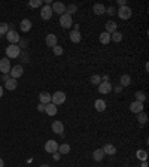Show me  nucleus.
Returning <instances> with one entry per match:
<instances>
[{"label": "nucleus", "instance_id": "f3484780", "mask_svg": "<svg viewBox=\"0 0 149 167\" xmlns=\"http://www.w3.org/2000/svg\"><path fill=\"white\" fill-rule=\"evenodd\" d=\"M102 149H103V152H104V155H115L116 154V148L113 146L112 143H106Z\"/></svg>", "mask_w": 149, "mask_h": 167}, {"label": "nucleus", "instance_id": "39448f33", "mask_svg": "<svg viewBox=\"0 0 149 167\" xmlns=\"http://www.w3.org/2000/svg\"><path fill=\"white\" fill-rule=\"evenodd\" d=\"M57 151H58V143H57V140L49 139V140L45 143V152H48V154H54Z\"/></svg>", "mask_w": 149, "mask_h": 167}, {"label": "nucleus", "instance_id": "dca6fc26", "mask_svg": "<svg viewBox=\"0 0 149 167\" xmlns=\"http://www.w3.org/2000/svg\"><path fill=\"white\" fill-rule=\"evenodd\" d=\"M52 131L57 134H61L64 131V124H63L61 121H54V122H52Z\"/></svg>", "mask_w": 149, "mask_h": 167}, {"label": "nucleus", "instance_id": "5701e85b", "mask_svg": "<svg viewBox=\"0 0 149 167\" xmlns=\"http://www.w3.org/2000/svg\"><path fill=\"white\" fill-rule=\"evenodd\" d=\"M57 106L55 105H52V103H48V105H45V112H46L49 116H54V115H57Z\"/></svg>", "mask_w": 149, "mask_h": 167}, {"label": "nucleus", "instance_id": "a878e982", "mask_svg": "<svg viewBox=\"0 0 149 167\" xmlns=\"http://www.w3.org/2000/svg\"><path fill=\"white\" fill-rule=\"evenodd\" d=\"M99 40H100L102 45H108L109 42H110V34H109L108 32H102L100 36H99Z\"/></svg>", "mask_w": 149, "mask_h": 167}, {"label": "nucleus", "instance_id": "c9c22d12", "mask_svg": "<svg viewBox=\"0 0 149 167\" xmlns=\"http://www.w3.org/2000/svg\"><path fill=\"white\" fill-rule=\"evenodd\" d=\"M52 52H54V55H63V52H64V49L60 47V45H57V47L52 48Z\"/></svg>", "mask_w": 149, "mask_h": 167}, {"label": "nucleus", "instance_id": "9b49d317", "mask_svg": "<svg viewBox=\"0 0 149 167\" xmlns=\"http://www.w3.org/2000/svg\"><path fill=\"white\" fill-rule=\"evenodd\" d=\"M58 39H57V36H55L54 33H49L48 36H45V43H46V47H49V48H54V47H57L58 43Z\"/></svg>", "mask_w": 149, "mask_h": 167}, {"label": "nucleus", "instance_id": "cd10ccee", "mask_svg": "<svg viewBox=\"0 0 149 167\" xmlns=\"http://www.w3.org/2000/svg\"><path fill=\"white\" fill-rule=\"evenodd\" d=\"M110 40H112V42H115V43H118V42H121V40H122V33H121V32H118V30H116L115 33H112V34H110Z\"/></svg>", "mask_w": 149, "mask_h": 167}, {"label": "nucleus", "instance_id": "f03ea898", "mask_svg": "<svg viewBox=\"0 0 149 167\" xmlns=\"http://www.w3.org/2000/svg\"><path fill=\"white\" fill-rule=\"evenodd\" d=\"M21 54V47L18 45H9L6 48V58H17Z\"/></svg>", "mask_w": 149, "mask_h": 167}, {"label": "nucleus", "instance_id": "9d476101", "mask_svg": "<svg viewBox=\"0 0 149 167\" xmlns=\"http://www.w3.org/2000/svg\"><path fill=\"white\" fill-rule=\"evenodd\" d=\"M51 9H52V12H57L58 15H63V13H66V5L64 3H61V2H55L51 5Z\"/></svg>", "mask_w": 149, "mask_h": 167}, {"label": "nucleus", "instance_id": "7c9ffc66", "mask_svg": "<svg viewBox=\"0 0 149 167\" xmlns=\"http://www.w3.org/2000/svg\"><path fill=\"white\" fill-rule=\"evenodd\" d=\"M136 120H137L139 124H146V121H148V115L145 114V111H143V112H140V114H137V118H136Z\"/></svg>", "mask_w": 149, "mask_h": 167}, {"label": "nucleus", "instance_id": "4c0bfd02", "mask_svg": "<svg viewBox=\"0 0 149 167\" xmlns=\"http://www.w3.org/2000/svg\"><path fill=\"white\" fill-rule=\"evenodd\" d=\"M52 158H54V161H60L61 160V154L57 151V152H54V154H52Z\"/></svg>", "mask_w": 149, "mask_h": 167}, {"label": "nucleus", "instance_id": "2eb2a0df", "mask_svg": "<svg viewBox=\"0 0 149 167\" xmlns=\"http://www.w3.org/2000/svg\"><path fill=\"white\" fill-rule=\"evenodd\" d=\"M17 87H18V82H17V79L9 78V79L5 82V88H6L7 91H14V90H17Z\"/></svg>", "mask_w": 149, "mask_h": 167}, {"label": "nucleus", "instance_id": "b1692460", "mask_svg": "<svg viewBox=\"0 0 149 167\" xmlns=\"http://www.w3.org/2000/svg\"><path fill=\"white\" fill-rule=\"evenodd\" d=\"M103 158H104V152H103L102 148H99V149L93 151V160L94 161H102Z\"/></svg>", "mask_w": 149, "mask_h": 167}, {"label": "nucleus", "instance_id": "e433bc0d", "mask_svg": "<svg viewBox=\"0 0 149 167\" xmlns=\"http://www.w3.org/2000/svg\"><path fill=\"white\" fill-rule=\"evenodd\" d=\"M104 13H108V15H110V17H112V15H115L116 13V9L113 6H109V7H106V12Z\"/></svg>", "mask_w": 149, "mask_h": 167}, {"label": "nucleus", "instance_id": "de8ad7c7", "mask_svg": "<svg viewBox=\"0 0 149 167\" xmlns=\"http://www.w3.org/2000/svg\"><path fill=\"white\" fill-rule=\"evenodd\" d=\"M142 167H148V163H146V161H143V163H142Z\"/></svg>", "mask_w": 149, "mask_h": 167}, {"label": "nucleus", "instance_id": "79ce46f5", "mask_svg": "<svg viewBox=\"0 0 149 167\" xmlns=\"http://www.w3.org/2000/svg\"><path fill=\"white\" fill-rule=\"evenodd\" d=\"M121 91H122V87L121 85H118V87L115 88V93H121Z\"/></svg>", "mask_w": 149, "mask_h": 167}, {"label": "nucleus", "instance_id": "a211bd4d", "mask_svg": "<svg viewBox=\"0 0 149 167\" xmlns=\"http://www.w3.org/2000/svg\"><path fill=\"white\" fill-rule=\"evenodd\" d=\"M94 107L97 112H104V109H106V101L103 100V99H97L94 101Z\"/></svg>", "mask_w": 149, "mask_h": 167}, {"label": "nucleus", "instance_id": "72a5a7b5", "mask_svg": "<svg viewBox=\"0 0 149 167\" xmlns=\"http://www.w3.org/2000/svg\"><path fill=\"white\" fill-rule=\"evenodd\" d=\"M78 12V6L76 5H69L67 7H66V13H69V15H73V13Z\"/></svg>", "mask_w": 149, "mask_h": 167}, {"label": "nucleus", "instance_id": "4468645a", "mask_svg": "<svg viewBox=\"0 0 149 167\" xmlns=\"http://www.w3.org/2000/svg\"><path fill=\"white\" fill-rule=\"evenodd\" d=\"M20 27H21V32H22V33H27V32H30V28H31V21L28 20V18H24V20L20 22Z\"/></svg>", "mask_w": 149, "mask_h": 167}, {"label": "nucleus", "instance_id": "09e8293b", "mask_svg": "<svg viewBox=\"0 0 149 167\" xmlns=\"http://www.w3.org/2000/svg\"><path fill=\"white\" fill-rule=\"evenodd\" d=\"M39 167H51L49 164H42V166H39Z\"/></svg>", "mask_w": 149, "mask_h": 167}, {"label": "nucleus", "instance_id": "a19ab883", "mask_svg": "<svg viewBox=\"0 0 149 167\" xmlns=\"http://www.w3.org/2000/svg\"><path fill=\"white\" fill-rule=\"evenodd\" d=\"M118 5H119V7H121V6H127V2H125V0H118Z\"/></svg>", "mask_w": 149, "mask_h": 167}, {"label": "nucleus", "instance_id": "aec40b11", "mask_svg": "<svg viewBox=\"0 0 149 167\" xmlns=\"http://www.w3.org/2000/svg\"><path fill=\"white\" fill-rule=\"evenodd\" d=\"M93 12L95 15H103V13L106 12V6L103 3H95L94 6H93Z\"/></svg>", "mask_w": 149, "mask_h": 167}, {"label": "nucleus", "instance_id": "20e7f679", "mask_svg": "<svg viewBox=\"0 0 149 167\" xmlns=\"http://www.w3.org/2000/svg\"><path fill=\"white\" fill-rule=\"evenodd\" d=\"M60 24L63 28H70V27L73 26V18H72V15H69V13H63L60 17Z\"/></svg>", "mask_w": 149, "mask_h": 167}, {"label": "nucleus", "instance_id": "412c9836", "mask_svg": "<svg viewBox=\"0 0 149 167\" xmlns=\"http://www.w3.org/2000/svg\"><path fill=\"white\" fill-rule=\"evenodd\" d=\"M116 28H118V24H116L115 21H108V22H106V30H104V32H108L109 34H112V33H115L116 32Z\"/></svg>", "mask_w": 149, "mask_h": 167}, {"label": "nucleus", "instance_id": "c85d7f7f", "mask_svg": "<svg viewBox=\"0 0 149 167\" xmlns=\"http://www.w3.org/2000/svg\"><path fill=\"white\" fill-rule=\"evenodd\" d=\"M134 96H136V101L145 103V100H146V94H145V91H136Z\"/></svg>", "mask_w": 149, "mask_h": 167}, {"label": "nucleus", "instance_id": "1a4fd4ad", "mask_svg": "<svg viewBox=\"0 0 149 167\" xmlns=\"http://www.w3.org/2000/svg\"><path fill=\"white\" fill-rule=\"evenodd\" d=\"M5 37H6V39L9 40V42H11V45H17V43L20 42V39H21L20 34L17 33L15 30H9V32L6 33V36H5Z\"/></svg>", "mask_w": 149, "mask_h": 167}, {"label": "nucleus", "instance_id": "4be33fe9", "mask_svg": "<svg viewBox=\"0 0 149 167\" xmlns=\"http://www.w3.org/2000/svg\"><path fill=\"white\" fill-rule=\"evenodd\" d=\"M69 37H70V40H72L73 43H79L81 39H82L81 32H74V30H72V32L69 33Z\"/></svg>", "mask_w": 149, "mask_h": 167}, {"label": "nucleus", "instance_id": "bb28decb", "mask_svg": "<svg viewBox=\"0 0 149 167\" xmlns=\"http://www.w3.org/2000/svg\"><path fill=\"white\" fill-rule=\"evenodd\" d=\"M58 152H60L61 155H66L70 152V145L69 143H61V145H58Z\"/></svg>", "mask_w": 149, "mask_h": 167}, {"label": "nucleus", "instance_id": "ddd939ff", "mask_svg": "<svg viewBox=\"0 0 149 167\" xmlns=\"http://www.w3.org/2000/svg\"><path fill=\"white\" fill-rule=\"evenodd\" d=\"M130 111L133 112V114H140V112H143V103H140V101H133V103H130Z\"/></svg>", "mask_w": 149, "mask_h": 167}, {"label": "nucleus", "instance_id": "f704fd0d", "mask_svg": "<svg viewBox=\"0 0 149 167\" xmlns=\"http://www.w3.org/2000/svg\"><path fill=\"white\" fill-rule=\"evenodd\" d=\"M89 82H91L93 85H99V84L102 82V78H100V75H93V76H91V79H89Z\"/></svg>", "mask_w": 149, "mask_h": 167}, {"label": "nucleus", "instance_id": "c03bdc74", "mask_svg": "<svg viewBox=\"0 0 149 167\" xmlns=\"http://www.w3.org/2000/svg\"><path fill=\"white\" fill-rule=\"evenodd\" d=\"M7 79H9V76H7V75H3V76H2V81H3V82H6Z\"/></svg>", "mask_w": 149, "mask_h": 167}, {"label": "nucleus", "instance_id": "6ab92c4d", "mask_svg": "<svg viewBox=\"0 0 149 167\" xmlns=\"http://www.w3.org/2000/svg\"><path fill=\"white\" fill-rule=\"evenodd\" d=\"M39 100H41L42 105H48V103H51V94L48 93V91H42L39 94Z\"/></svg>", "mask_w": 149, "mask_h": 167}, {"label": "nucleus", "instance_id": "f257e3e1", "mask_svg": "<svg viewBox=\"0 0 149 167\" xmlns=\"http://www.w3.org/2000/svg\"><path fill=\"white\" fill-rule=\"evenodd\" d=\"M66 99H67V96H66L64 91H55L54 94H51V103L55 105V106L63 105V103L66 101Z\"/></svg>", "mask_w": 149, "mask_h": 167}, {"label": "nucleus", "instance_id": "f8f14e48", "mask_svg": "<svg viewBox=\"0 0 149 167\" xmlns=\"http://www.w3.org/2000/svg\"><path fill=\"white\" fill-rule=\"evenodd\" d=\"M97 87H99V93L100 94H109L112 91V84L110 82H100Z\"/></svg>", "mask_w": 149, "mask_h": 167}, {"label": "nucleus", "instance_id": "7ed1b4c3", "mask_svg": "<svg viewBox=\"0 0 149 167\" xmlns=\"http://www.w3.org/2000/svg\"><path fill=\"white\" fill-rule=\"evenodd\" d=\"M131 15H133V11H131V7H130L128 5H127V6H121L118 9V17H119L121 20H130Z\"/></svg>", "mask_w": 149, "mask_h": 167}, {"label": "nucleus", "instance_id": "423d86ee", "mask_svg": "<svg viewBox=\"0 0 149 167\" xmlns=\"http://www.w3.org/2000/svg\"><path fill=\"white\" fill-rule=\"evenodd\" d=\"M11 69H12V66H11V60L9 58H2L0 60V72L3 75H7L9 72H11Z\"/></svg>", "mask_w": 149, "mask_h": 167}, {"label": "nucleus", "instance_id": "58836bf2", "mask_svg": "<svg viewBox=\"0 0 149 167\" xmlns=\"http://www.w3.org/2000/svg\"><path fill=\"white\" fill-rule=\"evenodd\" d=\"M37 111H39V112H45V105L39 103V105H37Z\"/></svg>", "mask_w": 149, "mask_h": 167}, {"label": "nucleus", "instance_id": "6e6552de", "mask_svg": "<svg viewBox=\"0 0 149 167\" xmlns=\"http://www.w3.org/2000/svg\"><path fill=\"white\" fill-rule=\"evenodd\" d=\"M52 13H54V12H52L51 6L45 5V6L41 7V18H42V20H45V21L51 20V18H52Z\"/></svg>", "mask_w": 149, "mask_h": 167}, {"label": "nucleus", "instance_id": "0eeeda50", "mask_svg": "<svg viewBox=\"0 0 149 167\" xmlns=\"http://www.w3.org/2000/svg\"><path fill=\"white\" fill-rule=\"evenodd\" d=\"M22 73H24V69H22L21 64L14 66L12 69H11V72H9V75H11V78H12V79H18V78H21Z\"/></svg>", "mask_w": 149, "mask_h": 167}, {"label": "nucleus", "instance_id": "ea45409f", "mask_svg": "<svg viewBox=\"0 0 149 167\" xmlns=\"http://www.w3.org/2000/svg\"><path fill=\"white\" fill-rule=\"evenodd\" d=\"M100 78H102V82H109V75H103Z\"/></svg>", "mask_w": 149, "mask_h": 167}, {"label": "nucleus", "instance_id": "c756f323", "mask_svg": "<svg viewBox=\"0 0 149 167\" xmlns=\"http://www.w3.org/2000/svg\"><path fill=\"white\" fill-rule=\"evenodd\" d=\"M136 157L139 158V160H142V161H146L148 160V152L145 151V149H139L137 152H136Z\"/></svg>", "mask_w": 149, "mask_h": 167}, {"label": "nucleus", "instance_id": "49530a36", "mask_svg": "<svg viewBox=\"0 0 149 167\" xmlns=\"http://www.w3.org/2000/svg\"><path fill=\"white\" fill-rule=\"evenodd\" d=\"M0 167H5V161L2 160V158H0Z\"/></svg>", "mask_w": 149, "mask_h": 167}, {"label": "nucleus", "instance_id": "393cba45", "mask_svg": "<svg viewBox=\"0 0 149 167\" xmlns=\"http://www.w3.org/2000/svg\"><path fill=\"white\" fill-rule=\"evenodd\" d=\"M119 85H121L122 88L131 85V76H130V75H122L121 79H119Z\"/></svg>", "mask_w": 149, "mask_h": 167}, {"label": "nucleus", "instance_id": "a18cd8bd", "mask_svg": "<svg viewBox=\"0 0 149 167\" xmlns=\"http://www.w3.org/2000/svg\"><path fill=\"white\" fill-rule=\"evenodd\" d=\"M0 97H3V87L0 85Z\"/></svg>", "mask_w": 149, "mask_h": 167}, {"label": "nucleus", "instance_id": "473e14b6", "mask_svg": "<svg viewBox=\"0 0 149 167\" xmlns=\"http://www.w3.org/2000/svg\"><path fill=\"white\" fill-rule=\"evenodd\" d=\"M28 6L30 7H42L43 6V2H42V0H30V2H28Z\"/></svg>", "mask_w": 149, "mask_h": 167}, {"label": "nucleus", "instance_id": "2f4dec72", "mask_svg": "<svg viewBox=\"0 0 149 167\" xmlns=\"http://www.w3.org/2000/svg\"><path fill=\"white\" fill-rule=\"evenodd\" d=\"M7 32H9V26L6 22H0V37H5Z\"/></svg>", "mask_w": 149, "mask_h": 167}, {"label": "nucleus", "instance_id": "37998d69", "mask_svg": "<svg viewBox=\"0 0 149 167\" xmlns=\"http://www.w3.org/2000/svg\"><path fill=\"white\" fill-rule=\"evenodd\" d=\"M73 30L74 32H79V24H73Z\"/></svg>", "mask_w": 149, "mask_h": 167}]
</instances>
